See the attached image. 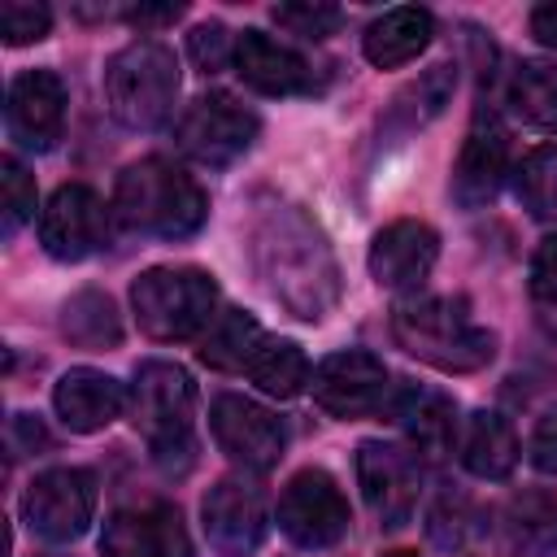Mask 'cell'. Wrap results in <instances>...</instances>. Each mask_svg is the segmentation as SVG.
Listing matches in <instances>:
<instances>
[{
    "label": "cell",
    "instance_id": "obj_1",
    "mask_svg": "<svg viewBox=\"0 0 557 557\" xmlns=\"http://www.w3.org/2000/svg\"><path fill=\"white\" fill-rule=\"evenodd\" d=\"M113 218L126 231H139V235L187 239L205 226L209 196L183 165H174L165 157H144V161H131L117 174Z\"/></svg>",
    "mask_w": 557,
    "mask_h": 557
},
{
    "label": "cell",
    "instance_id": "obj_2",
    "mask_svg": "<svg viewBox=\"0 0 557 557\" xmlns=\"http://www.w3.org/2000/svg\"><path fill=\"white\" fill-rule=\"evenodd\" d=\"M396 344L444 370V374H474L496 357V335L470 318L461 296H405L392 309Z\"/></svg>",
    "mask_w": 557,
    "mask_h": 557
},
{
    "label": "cell",
    "instance_id": "obj_3",
    "mask_svg": "<svg viewBox=\"0 0 557 557\" xmlns=\"http://www.w3.org/2000/svg\"><path fill=\"white\" fill-rule=\"evenodd\" d=\"M131 309L157 344L196 339L218 318V283L196 265H152L131 283Z\"/></svg>",
    "mask_w": 557,
    "mask_h": 557
},
{
    "label": "cell",
    "instance_id": "obj_4",
    "mask_svg": "<svg viewBox=\"0 0 557 557\" xmlns=\"http://www.w3.org/2000/svg\"><path fill=\"white\" fill-rule=\"evenodd\" d=\"M126 413L135 431L148 440L152 457L161 466H174V457L191 461V418H196V383L183 366L174 361H139L131 392H126Z\"/></svg>",
    "mask_w": 557,
    "mask_h": 557
},
{
    "label": "cell",
    "instance_id": "obj_5",
    "mask_svg": "<svg viewBox=\"0 0 557 557\" xmlns=\"http://www.w3.org/2000/svg\"><path fill=\"white\" fill-rule=\"evenodd\" d=\"M178 96V61L161 39H131L104 65V104L131 131H152Z\"/></svg>",
    "mask_w": 557,
    "mask_h": 557
},
{
    "label": "cell",
    "instance_id": "obj_6",
    "mask_svg": "<svg viewBox=\"0 0 557 557\" xmlns=\"http://www.w3.org/2000/svg\"><path fill=\"white\" fill-rule=\"evenodd\" d=\"M257 131H261L257 113L248 104H239L231 91H205V96H196L178 113V122H174L178 148L191 161L209 165V170H222V165L239 161L252 148Z\"/></svg>",
    "mask_w": 557,
    "mask_h": 557
},
{
    "label": "cell",
    "instance_id": "obj_7",
    "mask_svg": "<svg viewBox=\"0 0 557 557\" xmlns=\"http://www.w3.org/2000/svg\"><path fill=\"white\" fill-rule=\"evenodd\" d=\"M274 522H278V531L296 548L322 553V548H335L344 540V531H348V500H344L339 483L326 470L305 466V470H296L283 483Z\"/></svg>",
    "mask_w": 557,
    "mask_h": 557
},
{
    "label": "cell",
    "instance_id": "obj_8",
    "mask_svg": "<svg viewBox=\"0 0 557 557\" xmlns=\"http://www.w3.org/2000/svg\"><path fill=\"white\" fill-rule=\"evenodd\" d=\"M22 513L26 527L39 540L52 544H70L91 527L96 513V479L83 466H52L44 474L30 479L26 496H22Z\"/></svg>",
    "mask_w": 557,
    "mask_h": 557
},
{
    "label": "cell",
    "instance_id": "obj_9",
    "mask_svg": "<svg viewBox=\"0 0 557 557\" xmlns=\"http://www.w3.org/2000/svg\"><path fill=\"white\" fill-rule=\"evenodd\" d=\"M200 527L218 557H252L270 531L265 492L244 474H222L200 500Z\"/></svg>",
    "mask_w": 557,
    "mask_h": 557
},
{
    "label": "cell",
    "instance_id": "obj_10",
    "mask_svg": "<svg viewBox=\"0 0 557 557\" xmlns=\"http://www.w3.org/2000/svg\"><path fill=\"white\" fill-rule=\"evenodd\" d=\"M309 392L331 418L357 422V418H370L374 409H383L387 366L366 348H344V352H331V357L318 361V370L309 379Z\"/></svg>",
    "mask_w": 557,
    "mask_h": 557
},
{
    "label": "cell",
    "instance_id": "obj_11",
    "mask_svg": "<svg viewBox=\"0 0 557 557\" xmlns=\"http://www.w3.org/2000/svg\"><path fill=\"white\" fill-rule=\"evenodd\" d=\"M209 431H213L218 448L244 470H270V466H278V457L287 448L283 418H274L265 405H257L239 392H222L213 400Z\"/></svg>",
    "mask_w": 557,
    "mask_h": 557
},
{
    "label": "cell",
    "instance_id": "obj_12",
    "mask_svg": "<svg viewBox=\"0 0 557 557\" xmlns=\"http://www.w3.org/2000/svg\"><path fill=\"white\" fill-rule=\"evenodd\" d=\"M505 174H509V126L500 122L496 109L479 104L453 165V200L461 209H483L500 191Z\"/></svg>",
    "mask_w": 557,
    "mask_h": 557
},
{
    "label": "cell",
    "instance_id": "obj_13",
    "mask_svg": "<svg viewBox=\"0 0 557 557\" xmlns=\"http://www.w3.org/2000/svg\"><path fill=\"white\" fill-rule=\"evenodd\" d=\"M109 235V209L87 183H65L39 213V244L52 261H83Z\"/></svg>",
    "mask_w": 557,
    "mask_h": 557
},
{
    "label": "cell",
    "instance_id": "obj_14",
    "mask_svg": "<svg viewBox=\"0 0 557 557\" xmlns=\"http://www.w3.org/2000/svg\"><path fill=\"white\" fill-rule=\"evenodd\" d=\"M357 483L361 496L370 505V513L379 518V527L396 531L413 518L418 509V461L413 453L383 444V440H366L357 448Z\"/></svg>",
    "mask_w": 557,
    "mask_h": 557
},
{
    "label": "cell",
    "instance_id": "obj_15",
    "mask_svg": "<svg viewBox=\"0 0 557 557\" xmlns=\"http://www.w3.org/2000/svg\"><path fill=\"white\" fill-rule=\"evenodd\" d=\"M435 257H440V235L418 218H396L370 239L366 270L387 292H418L435 270Z\"/></svg>",
    "mask_w": 557,
    "mask_h": 557
},
{
    "label": "cell",
    "instance_id": "obj_16",
    "mask_svg": "<svg viewBox=\"0 0 557 557\" xmlns=\"http://www.w3.org/2000/svg\"><path fill=\"white\" fill-rule=\"evenodd\" d=\"M4 122L26 152H48L65 126V83L52 70H22L9 83Z\"/></svg>",
    "mask_w": 557,
    "mask_h": 557
},
{
    "label": "cell",
    "instance_id": "obj_17",
    "mask_svg": "<svg viewBox=\"0 0 557 557\" xmlns=\"http://www.w3.org/2000/svg\"><path fill=\"white\" fill-rule=\"evenodd\" d=\"M100 553L104 557H191V544L178 509L157 500V505L117 509L104 522Z\"/></svg>",
    "mask_w": 557,
    "mask_h": 557
},
{
    "label": "cell",
    "instance_id": "obj_18",
    "mask_svg": "<svg viewBox=\"0 0 557 557\" xmlns=\"http://www.w3.org/2000/svg\"><path fill=\"white\" fill-rule=\"evenodd\" d=\"M52 409L70 431L91 435V431H104L109 422H117L126 413V387L104 370L74 366V370H65L57 379Z\"/></svg>",
    "mask_w": 557,
    "mask_h": 557
},
{
    "label": "cell",
    "instance_id": "obj_19",
    "mask_svg": "<svg viewBox=\"0 0 557 557\" xmlns=\"http://www.w3.org/2000/svg\"><path fill=\"white\" fill-rule=\"evenodd\" d=\"M235 70L261 96H296V91H309L313 87L309 61L296 48L278 44L274 35H265L257 26H248L244 35H235Z\"/></svg>",
    "mask_w": 557,
    "mask_h": 557
},
{
    "label": "cell",
    "instance_id": "obj_20",
    "mask_svg": "<svg viewBox=\"0 0 557 557\" xmlns=\"http://www.w3.org/2000/svg\"><path fill=\"white\" fill-rule=\"evenodd\" d=\"M431 35H435V22H431L426 9H418V4H396V9H387L383 17H374V22L366 26L361 52H366V61H370L374 70H400V65H409V61L431 44Z\"/></svg>",
    "mask_w": 557,
    "mask_h": 557
},
{
    "label": "cell",
    "instance_id": "obj_21",
    "mask_svg": "<svg viewBox=\"0 0 557 557\" xmlns=\"http://www.w3.org/2000/svg\"><path fill=\"white\" fill-rule=\"evenodd\" d=\"M392 418L400 422L413 457H444L457 440V405L444 396V392H422V387H409L396 405H392Z\"/></svg>",
    "mask_w": 557,
    "mask_h": 557
},
{
    "label": "cell",
    "instance_id": "obj_22",
    "mask_svg": "<svg viewBox=\"0 0 557 557\" xmlns=\"http://www.w3.org/2000/svg\"><path fill=\"white\" fill-rule=\"evenodd\" d=\"M457 457L474 479H509L518 466V435L509 418L496 409H474L461 426Z\"/></svg>",
    "mask_w": 557,
    "mask_h": 557
},
{
    "label": "cell",
    "instance_id": "obj_23",
    "mask_svg": "<svg viewBox=\"0 0 557 557\" xmlns=\"http://www.w3.org/2000/svg\"><path fill=\"white\" fill-rule=\"evenodd\" d=\"M505 535L522 557H553L557 553V492L527 487L505 505Z\"/></svg>",
    "mask_w": 557,
    "mask_h": 557
},
{
    "label": "cell",
    "instance_id": "obj_24",
    "mask_svg": "<svg viewBox=\"0 0 557 557\" xmlns=\"http://www.w3.org/2000/svg\"><path fill=\"white\" fill-rule=\"evenodd\" d=\"M261 339H265V331L257 326L252 313H244V309H226V313H218V318L209 322V331L200 335L196 357H200L209 370H222V374H231V370H248V361H252V352H257Z\"/></svg>",
    "mask_w": 557,
    "mask_h": 557
},
{
    "label": "cell",
    "instance_id": "obj_25",
    "mask_svg": "<svg viewBox=\"0 0 557 557\" xmlns=\"http://www.w3.org/2000/svg\"><path fill=\"white\" fill-rule=\"evenodd\" d=\"M248 379H252L265 396L292 400V396H300V392L309 387L313 370H309V357H305V348H300L296 339H274V335H265V339L257 344L252 361H248Z\"/></svg>",
    "mask_w": 557,
    "mask_h": 557
},
{
    "label": "cell",
    "instance_id": "obj_26",
    "mask_svg": "<svg viewBox=\"0 0 557 557\" xmlns=\"http://www.w3.org/2000/svg\"><path fill=\"white\" fill-rule=\"evenodd\" d=\"M61 335L78 348H113L122 339L117 309L104 292H78L61 305Z\"/></svg>",
    "mask_w": 557,
    "mask_h": 557
},
{
    "label": "cell",
    "instance_id": "obj_27",
    "mask_svg": "<svg viewBox=\"0 0 557 557\" xmlns=\"http://www.w3.org/2000/svg\"><path fill=\"white\" fill-rule=\"evenodd\" d=\"M509 109L531 122V126H544V131H557V65L548 61H522L513 74H509Z\"/></svg>",
    "mask_w": 557,
    "mask_h": 557
},
{
    "label": "cell",
    "instance_id": "obj_28",
    "mask_svg": "<svg viewBox=\"0 0 557 557\" xmlns=\"http://www.w3.org/2000/svg\"><path fill=\"white\" fill-rule=\"evenodd\" d=\"M513 191L522 209L540 222H557V144L531 148L513 170Z\"/></svg>",
    "mask_w": 557,
    "mask_h": 557
},
{
    "label": "cell",
    "instance_id": "obj_29",
    "mask_svg": "<svg viewBox=\"0 0 557 557\" xmlns=\"http://www.w3.org/2000/svg\"><path fill=\"white\" fill-rule=\"evenodd\" d=\"M453 87H457V70L453 65H431L413 87H405L400 96H396V109H392V117L405 126V131H413V126H422V122H431L444 104H448V96H453Z\"/></svg>",
    "mask_w": 557,
    "mask_h": 557
},
{
    "label": "cell",
    "instance_id": "obj_30",
    "mask_svg": "<svg viewBox=\"0 0 557 557\" xmlns=\"http://www.w3.org/2000/svg\"><path fill=\"white\" fill-rule=\"evenodd\" d=\"M52 30V9L39 0H0V35L9 48L39 44Z\"/></svg>",
    "mask_w": 557,
    "mask_h": 557
},
{
    "label": "cell",
    "instance_id": "obj_31",
    "mask_svg": "<svg viewBox=\"0 0 557 557\" xmlns=\"http://www.w3.org/2000/svg\"><path fill=\"white\" fill-rule=\"evenodd\" d=\"M270 17L283 26V30H292V35H300V39H326V35H335L339 26H344V13L335 9V4H322V0H305V4H274L270 9Z\"/></svg>",
    "mask_w": 557,
    "mask_h": 557
},
{
    "label": "cell",
    "instance_id": "obj_32",
    "mask_svg": "<svg viewBox=\"0 0 557 557\" xmlns=\"http://www.w3.org/2000/svg\"><path fill=\"white\" fill-rule=\"evenodd\" d=\"M0 187H4V235H17L22 222L35 218V178L17 157L0 161Z\"/></svg>",
    "mask_w": 557,
    "mask_h": 557
},
{
    "label": "cell",
    "instance_id": "obj_33",
    "mask_svg": "<svg viewBox=\"0 0 557 557\" xmlns=\"http://www.w3.org/2000/svg\"><path fill=\"white\" fill-rule=\"evenodd\" d=\"M187 57L196 61L200 74H218V70L235 57V39L226 35L222 22H200V26H191V35H187Z\"/></svg>",
    "mask_w": 557,
    "mask_h": 557
},
{
    "label": "cell",
    "instance_id": "obj_34",
    "mask_svg": "<svg viewBox=\"0 0 557 557\" xmlns=\"http://www.w3.org/2000/svg\"><path fill=\"white\" fill-rule=\"evenodd\" d=\"M527 457L540 474H557V405H548L535 426H531V440H527Z\"/></svg>",
    "mask_w": 557,
    "mask_h": 557
},
{
    "label": "cell",
    "instance_id": "obj_35",
    "mask_svg": "<svg viewBox=\"0 0 557 557\" xmlns=\"http://www.w3.org/2000/svg\"><path fill=\"white\" fill-rule=\"evenodd\" d=\"M531 296L557 305V235H548L531 257Z\"/></svg>",
    "mask_w": 557,
    "mask_h": 557
},
{
    "label": "cell",
    "instance_id": "obj_36",
    "mask_svg": "<svg viewBox=\"0 0 557 557\" xmlns=\"http://www.w3.org/2000/svg\"><path fill=\"white\" fill-rule=\"evenodd\" d=\"M531 35H535V44L557 52V0H544L531 9Z\"/></svg>",
    "mask_w": 557,
    "mask_h": 557
},
{
    "label": "cell",
    "instance_id": "obj_37",
    "mask_svg": "<svg viewBox=\"0 0 557 557\" xmlns=\"http://www.w3.org/2000/svg\"><path fill=\"white\" fill-rule=\"evenodd\" d=\"M122 17L135 26H170L174 17H183V4H139V9H122Z\"/></svg>",
    "mask_w": 557,
    "mask_h": 557
},
{
    "label": "cell",
    "instance_id": "obj_38",
    "mask_svg": "<svg viewBox=\"0 0 557 557\" xmlns=\"http://www.w3.org/2000/svg\"><path fill=\"white\" fill-rule=\"evenodd\" d=\"M383 557H418L413 548H392V553H383Z\"/></svg>",
    "mask_w": 557,
    "mask_h": 557
}]
</instances>
